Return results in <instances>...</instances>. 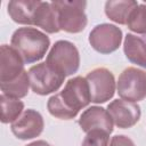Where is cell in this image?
<instances>
[{
  "label": "cell",
  "instance_id": "1",
  "mask_svg": "<svg viewBox=\"0 0 146 146\" xmlns=\"http://www.w3.org/2000/svg\"><path fill=\"white\" fill-rule=\"evenodd\" d=\"M91 102L89 84L83 76L70 79L64 89L48 99L47 108L49 113L62 120L75 117L79 111Z\"/></svg>",
  "mask_w": 146,
  "mask_h": 146
},
{
  "label": "cell",
  "instance_id": "2",
  "mask_svg": "<svg viewBox=\"0 0 146 146\" xmlns=\"http://www.w3.org/2000/svg\"><path fill=\"white\" fill-rule=\"evenodd\" d=\"M10 44L21 55L24 63L32 64L44 57L50 40L43 32L34 27H19L13 33Z\"/></svg>",
  "mask_w": 146,
  "mask_h": 146
},
{
  "label": "cell",
  "instance_id": "3",
  "mask_svg": "<svg viewBox=\"0 0 146 146\" xmlns=\"http://www.w3.org/2000/svg\"><path fill=\"white\" fill-rule=\"evenodd\" d=\"M51 6L57 15L59 30L68 33H80L87 26L86 1H52Z\"/></svg>",
  "mask_w": 146,
  "mask_h": 146
},
{
  "label": "cell",
  "instance_id": "4",
  "mask_svg": "<svg viewBox=\"0 0 146 146\" xmlns=\"http://www.w3.org/2000/svg\"><path fill=\"white\" fill-rule=\"evenodd\" d=\"M46 63L65 76L72 75L80 66L79 50L72 42L59 40L51 47Z\"/></svg>",
  "mask_w": 146,
  "mask_h": 146
},
{
  "label": "cell",
  "instance_id": "5",
  "mask_svg": "<svg viewBox=\"0 0 146 146\" xmlns=\"http://www.w3.org/2000/svg\"><path fill=\"white\" fill-rule=\"evenodd\" d=\"M27 73L32 91L41 96L57 91L66 78L46 62L30 67Z\"/></svg>",
  "mask_w": 146,
  "mask_h": 146
},
{
  "label": "cell",
  "instance_id": "6",
  "mask_svg": "<svg viewBox=\"0 0 146 146\" xmlns=\"http://www.w3.org/2000/svg\"><path fill=\"white\" fill-rule=\"evenodd\" d=\"M116 89L124 100L132 103L143 100L146 98V72L136 67H127L119 75Z\"/></svg>",
  "mask_w": 146,
  "mask_h": 146
},
{
  "label": "cell",
  "instance_id": "7",
  "mask_svg": "<svg viewBox=\"0 0 146 146\" xmlns=\"http://www.w3.org/2000/svg\"><path fill=\"white\" fill-rule=\"evenodd\" d=\"M89 84L90 98L95 104L110 100L115 92V79L111 71L105 67H98L89 72L86 76Z\"/></svg>",
  "mask_w": 146,
  "mask_h": 146
},
{
  "label": "cell",
  "instance_id": "8",
  "mask_svg": "<svg viewBox=\"0 0 146 146\" xmlns=\"http://www.w3.org/2000/svg\"><path fill=\"white\" fill-rule=\"evenodd\" d=\"M122 41V31L113 24L96 25L89 34L90 46L100 54H111L119 49Z\"/></svg>",
  "mask_w": 146,
  "mask_h": 146
},
{
  "label": "cell",
  "instance_id": "9",
  "mask_svg": "<svg viewBox=\"0 0 146 146\" xmlns=\"http://www.w3.org/2000/svg\"><path fill=\"white\" fill-rule=\"evenodd\" d=\"M44 122L42 115L34 110H25L22 115L11 123V132L22 140L35 138L43 131Z\"/></svg>",
  "mask_w": 146,
  "mask_h": 146
},
{
  "label": "cell",
  "instance_id": "10",
  "mask_svg": "<svg viewBox=\"0 0 146 146\" xmlns=\"http://www.w3.org/2000/svg\"><path fill=\"white\" fill-rule=\"evenodd\" d=\"M113 123L121 129L133 127L140 119L141 112L137 103L128 102L124 99H115L107 106Z\"/></svg>",
  "mask_w": 146,
  "mask_h": 146
},
{
  "label": "cell",
  "instance_id": "11",
  "mask_svg": "<svg viewBox=\"0 0 146 146\" xmlns=\"http://www.w3.org/2000/svg\"><path fill=\"white\" fill-rule=\"evenodd\" d=\"M113 124V120L107 110L99 106L87 108L79 119V125L86 133L92 130H103L107 133H112Z\"/></svg>",
  "mask_w": 146,
  "mask_h": 146
},
{
  "label": "cell",
  "instance_id": "12",
  "mask_svg": "<svg viewBox=\"0 0 146 146\" xmlns=\"http://www.w3.org/2000/svg\"><path fill=\"white\" fill-rule=\"evenodd\" d=\"M24 60L21 55L8 44L0 47V83L15 80L24 72Z\"/></svg>",
  "mask_w": 146,
  "mask_h": 146
},
{
  "label": "cell",
  "instance_id": "13",
  "mask_svg": "<svg viewBox=\"0 0 146 146\" xmlns=\"http://www.w3.org/2000/svg\"><path fill=\"white\" fill-rule=\"evenodd\" d=\"M40 5L41 1H29V0L9 1L8 14L10 18L18 24L35 26Z\"/></svg>",
  "mask_w": 146,
  "mask_h": 146
},
{
  "label": "cell",
  "instance_id": "14",
  "mask_svg": "<svg viewBox=\"0 0 146 146\" xmlns=\"http://www.w3.org/2000/svg\"><path fill=\"white\" fill-rule=\"evenodd\" d=\"M123 50L125 57L133 64L146 67V40L128 33L124 39Z\"/></svg>",
  "mask_w": 146,
  "mask_h": 146
},
{
  "label": "cell",
  "instance_id": "15",
  "mask_svg": "<svg viewBox=\"0 0 146 146\" xmlns=\"http://www.w3.org/2000/svg\"><path fill=\"white\" fill-rule=\"evenodd\" d=\"M137 6H138L137 1H133V0L107 1L105 3V14L111 21L123 25V24H127L130 13Z\"/></svg>",
  "mask_w": 146,
  "mask_h": 146
},
{
  "label": "cell",
  "instance_id": "16",
  "mask_svg": "<svg viewBox=\"0 0 146 146\" xmlns=\"http://www.w3.org/2000/svg\"><path fill=\"white\" fill-rule=\"evenodd\" d=\"M35 26L41 27L47 33H57L60 31L58 26V22H57V15H56L55 9L51 6V2L41 1L39 11H38Z\"/></svg>",
  "mask_w": 146,
  "mask_h": 146
},
{
  "label": "cell",
  "instance_id": "17",
  "mask_svg": "<svg viewBox=\"0 0 146 146\" xmlns=\"http://www.w3.org/2000/svg\"><path fill=\"white\" fill-rule=\"evenodd\" d=\"M1 105V122L2 123H13L16 121L24 110V103L18 98L9 97L5 94L0 96Z\"/></svg>",
  "mask_w": 146,
  "mask_h": 146
},
{
  "label": "cell",
  "instance_id": "18",
  "mask_svg": "<svg viewBox=\"0 0 146 146\" xmlns=\"http://www.w3.org/2000/svg\"><path fill=\"white\" fill-rule=\"evenodd\" d=\"M30 79H29V73L24 71L18 78L15 80L8 81V82H1L0 83V89L2 94L14 97V98H23L27 95L29 88H30Z\"/></svg>",
  "mask_w": 146,
  "mask_h": 146
},
{
  "label": "cell",
  "instance_id": "19",
  "mask_svg": "<svg viewBox=\"0 0 146 146\" xmlns=\"http://www.w3.org/2000/svg\"><path fill=\"white\" fill-rule=\"evenodd\" d=\"M125 25L132 32L138 34H146V5H138L130 13Z\"/></svg>",
  "mask_w": 146,
  "mask_h": 146
},
{
  "label": "cell",
  "instance_id": "20",
  "mask_svg": "<svg viewBox=\"0 0 146 146\" xmlns=\"http://www.w3.org/2000/svg\"><path fill=\"white\" fill-rule=\"evenodd\" d=\"M108 136L103 130H92L87 133L81 146H108Z\"/></svg>",
  "mask_w": 146,
  "mask_h": 146
},
{
  "label": "cell",
  "instance_id": "21",
  "mask_svg": "<svg viewBox=\"0 0 146 146\" xmlns=\"http://www.w3.org/2000/svg\"><path fill=\"white\" fill-rule=\"evenodd\" d=\"M110 146H135V143L127 136L116 135L112 137L110 141Z\"/></svg>",
  "mask_w": 146,
  "mask_h": 146
},
{
  "label": "cell",
  "instance_id": "22",
  "mask_svg": "<svg viewBox=\"0 0 146 146\" xmlns=\"http://www.w3.org/2000/svg\"><path fill=\"white\" fill-rule=\"evenodd\" d=\"M26 146H51V145H50L49 143L44 141V140H35V141H33V143L27 144Z\"/></svg>",
  "mask_w": 146,
  "mask_h": 146
}]
</instances>
